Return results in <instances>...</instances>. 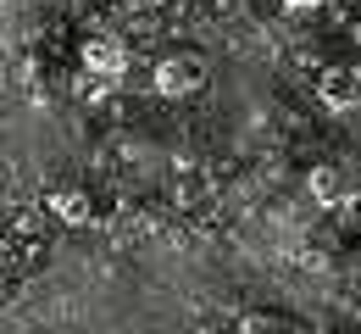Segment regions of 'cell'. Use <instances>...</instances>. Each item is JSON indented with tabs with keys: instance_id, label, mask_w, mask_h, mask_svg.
<instances>
[{
	"instance_id": "cell-7",
	"label": "cell",
	"mask_w": 361,
	"mask_h": 334,
	"mask_svg": "<svg viewBox=\"0 0 361 334\" xmlns=\"http://www.w3.org/2000/svg\"><path fill=\"white\" fill-rule=\"evenodd\" d=\"M239 334H272V318L267 312H245V318H239Z\"/></svg>"
},
{
	"instance_id": "cell-3",
	"label": "cell",
	"mask_w": 361,
	"mask_h": 334,
	"mask_svg": "<svg viewBox=\"0 0 361 334\" xmlns=\"http://www.w3.org/2000/svg\"><path fill=\"white\" fill-rule=\"evenodd\" d=\"M317 100H322L328 112H345V106H356V73H345V67H328V73H317Z\"/></svg>"
},
{
	"instance_id": "cell-6",
	"label": "cell",
	"mask_w": 361,
	"mask_h": 334,
	"mask_svg": "<svg viewBox=\"0 0 361 334\" xmlns=\"http://www.w3.org/2000/svg\"><path fill=\"white\" fill-rule=\"evenodd\" d=\"M111 90H117L111 78H90V73H78V95L94 100V106H100V100H111Z\"/></svg>"
},
{
	"instance_id": "cell-4",
	"label": "cell",
	"mask_w": 361,
	"mask_h": 334,
	"mask_svg": "<svg viewBox=\"0 0 361 334\" xmlns=\"http://www.w3.org/2000/svg\"><path fill=\"white\" fill-rule=\"evenodd\" d=\"M50 212H56V223L78 229V223H90V195L73 190V184H61V190H50Z\"/></svg>"
},
{
	"instance_id": "cell-9",
	"label": "cell",
	"mask_w": 361,
	"mask_h": 334,
	"mask_svg": "<svg viewBox=\"0 0 361 334\" xmlns=\"http://www.w3.org/2000/svg\"><path fill=\"white\" fill-rule=\"evenodd\" d=\"M356 223H361V201H356Z\"/></svg>"
},
{
	"instance_id": "cell-5",
	"label": "cell",
	"mask_w": 361,
	"mask_h": 334,
	"mask_svg": "<svg viewBox=\"0 0 361 334\" xmlns=\"http://www.w3.org/2000/svg\"><path fill=\"white\" fill-rule=\"evenodd\" d=\"M306 190H312L317 206H334V201H339V173L322 162V167H312V173H306Z\"/></svg>"
},
{
	"instance_id": "cell-1",
	"label": "cell",
	"mask_w": 361,
	"mask_h": 334,
	"mask_svg": "<svg viewBox=\"0 0 361 334\" xmlns=\"http://www.w3.org/2000/svg\"><path fill=\"white\" fill-rule=\"evenodd\" d=\"M78 67L90 73V78H123L128 73V45L123 40H111V34H90L84 45H78Z\"/></svg>"
},
{
	"instance_id": "cell-8",
	"label": "cell",
	"mask_w": 361,
	"mask_h": 334,
	"mask_svg": "<svg viewBox=\"0 0 361 334\" xmlns=\"http://www.w3.org/2000/svg\"><path fill=\"white\" fill-rule=\"evenodd\" d=\"M283 11H295V17H312V11H322V0H278Z\"/></svg>"
},
{
	"instance_id": "cell-2",
	"label": "cell",
	"mask_w": 361,
	"mask_h": 334,
	"mask_svg": "<svg viewBox=\"0 0 361 334\" xmlns=\"http://www.w3.org/2000/svg\"><path fill=\"white\" fill-rule=\"evenodd\" d=\"M150 90L161 100H189L200 90V61L195 56H161L156 73H150Z\"/></svg>"
}]
</instances>
